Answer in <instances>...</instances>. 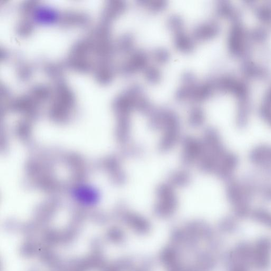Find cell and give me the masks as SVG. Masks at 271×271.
Listing matches in <instances>:
<instances>
[{"label":"cell","instance_id":"1","mask_svg":"<svg viewBox=\"0 0 271 271\" xmlns=\"http://www.w3.org/2000/svg\"><path fill=\"white\" fill-rule=\"evenodd\" d=\"M149 56L142 50H134L130 54L128 59L121 65V70L125 75H132L144 71L149 65Z\"/></svg>","mask_w":271,"mask_h":271},{"label":"cell","instance_id":"2","mask_svg":"<svg viewBox=\"0 0 271 271\" xmlns=\"http://www.w3.org/2000/svg\"><path fill=\"white\" fill-rule=\"evenodd\" d=\"M221 31L219 23L215 20H209L201 22L193 28L192 36L195 41H208L216 38Z\"/></svg>","mask_w":271,"mask_h":271},{"label":"cell","instance_id":"3","mask_svg":"<svg viewBox=\"0 0 271 271\" xmlns=\"http://www.w3.org/2000/svg\"><path fill=\"white\" fill-rule=\"evenodd\" d=\"M173 43L179 52L189 54L195 49V41L185 30L174 34Z\"/></svg>","mask_w":271,"mask_h":271},{"label":"cell","instance_id":"4","mask_svg":"<svg viewBox=\"0 0 271 271\" xmlns=\"http://www.w3.org/2000/svg\"><path fill=\"white\" fill-rule=\"evenodd\" d=\"M259 113L262 118L271 125V83L260 98Z\"/></svg>","mask_w":271,"mask_h":271},{"label":"cell","instance_id":"5","mask_svg":"<svg viewBox=\"0 0 271 271\" xmlns=\"http://www.w3.org/2000/svg\"><path fill=\"white\" fill-rule=\"evenodd\" d=\"M137 3L139 5L154 13L164 11L168 6L166 0H137Z\"/></svg>","mask_w":271,"mask_h":271},{"label":"cell","instance_id":"6","mask_svg":"<svg viewBox=\"0 0 271 271\" xmlns=\"http://www.w3.org/2000/svg\"><path fill=\"white\" fill-rule=\"evenodd\" d=\"M143 72L145 79L150 84H157L162 80V72L156 66L148 65Z\"/></svg>","mask_w":271,"mask_h":271},{"label":"cell","instance_id":"7","mask_svg":"<svg viewBox=\"0 0 271 271\" xmlns=\"http://www.w3.org/2000/svg\"><path fill=\"white\" fill-rule=\"evenodd\" d=\"M135 38L133 34H124L120 39L119 48L123 53H131L134 50Z\"/></svg>","mask_w":271,"mask_h":271},{"label":"cell","instance_id":"8","mask_svg":"<svg viewBox=\"0 0 271 271\" xmlns=\"http://www.w3.org/2000/svg\"><path fill=\"white\" fill-rule=\"evenodd\" d=\"M167 25L169 30L174 34L184 30L185 22L180 15L174 14L168 18Z\"/></svg>","mask_w":271,"mask_h":271},{"label":"cell","instance_id":"9","mask_svg":"<svg viewBox=\"0 0 271 271\" xmlns=\"http://www.w3.org/2000/svg\"><path fill=\"white\" fill-rule=\"evenodd\" d=\"M152 56L155 61L161 64L168 63L170 59L169 51L164 47L155 48L152 53Z\"/></svg>","mask_w":271,"mask_h":271},{"label":"cell","instance_id":"10","mask_svg":"<svg viewBox=\"0 0 271 271\" xmlns=\"http://www.w3.org/2000/svg\"><path fill=\"white\" fill-rule=\"evenodd\" d=\"M205 112L200 106L193 107L189 114V118L191 122L199 124L205 119Z\"/></svg>","mask_w":271,"mask_h":271},{"label":"cell","instance_id":"11","mask_svg":"<svg viewBox=\"0 0 271 271\" xmlns=\"http://www.w3.org/2000/svg\"><path fill=\"white\" fill-rule=\"evenodd\" d=\"M182 84H192L197 82L196 76L192 72H184L181 76Z\"/></svg>","mask_w":271,"mask_h":271}]
</instances>
